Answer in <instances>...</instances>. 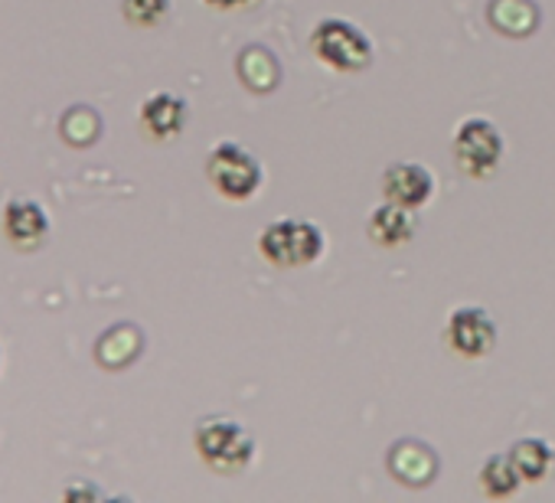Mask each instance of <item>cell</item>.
I'll return each mask as SVG.
<instances>
[{"instance_id":"cell-2","label":"cell","mask_w":555,"mask_h":503,"mask_svg":"<svg viewBox=\"0 0 555 503\" xmlns=\"http://www.w3.org/2000/svg\"><path fill=\"white\" fill-rule=\"evenodd\" d=\"M193 444L203 464L222 477L242 474L255 457V438L238 418H229V415L203 418L193 431Z\"/></svg>"},{"instance_id":"cell-10","label":"cell","mask_w":555,"mask_h":503,"mask_svg":"<svg viewBox=\"0 0 555 503\" xmlns=\"http://www.w3.org/2000/svg\"><path fill=\"white\" fill-rule=\"evenodd\" d=\"M366 232H370V238H373L376 245H383V248L405 245V242L418 232L415 209L399 206V203H392V199H383V203L370 212Z\"/></svg>"},{"instance_id":"cell-3","label":"cell","mask_w":555,"mask_h":503,"mask_svg":"<svg viewBox=\"0 0 555 503\" xmlns=\"http://www.w3.org/2000/svg\"><path fill=\"white\" fill-rule=\"evenodd\" d=\"M451 154H454V164L461 167V173L483 180V177L496 173V167L506 154V141H503V131L490 118L474 115L454 128Z\"/></svg>"},{"instance_id":"cell-7","label":"cell","mask_w":555,"mask_h":503,"mask_svg":"<svg viewBox=\"0 0 555 503\" xmlns=\"http://www.w3.org/2000/svg\"><path fill=\"white\" fill-rule=\"evenodd\" d=\"M435 196V177L425 164L399 160L383 173V199H392L409 209H422Z\"/></svg>"},{"instance_id":"cell-13","label":"cell","mask_w":555,"mask_h":503,"mask_svg":"<svg viewBox=\"0 0 555 503\" xmlns=\"http://www.w3.org/2000/svg\"><path fill=\"white\" fill-rule=\"evenodd\" d=\"M389 464H392L396 477H402L405 483H425V480L431 477V470H435V457H431V451H428V448H422V444H412V441H405V444L392 448Z\"/></svg>"},{"instance_id":"cell-5","label":"cell","mask_w":555,"mask_h":503,"mask_svg":"<svg viewBox=\"0 0 555 503\" xmlns=\"http://www.w3.org/2000/svg\"><path fill=\"white\" fill-rule=\"evenodd\" d=\"M206 177H209V183L216 186L219 196L235 199V203L251 199L258 193L261 180H264L261 164L255 160V154L245 151L235 141H219L209 151V157H206Z\"/></svg>"},{"instance_id":"cell-14","label":"cell","mask_w":555,"mask_h":503,"mask_svg":"<svg viewBox=\"0 0 555 503\" xmlns=\"http://www.w3.org/2000/svg\"><path fill=\"white\" fill-rule=\"evenodd\" d=\"M112 350H121L125 353V363H131L141 353V331L134 324H118V327L105 331L102 340H99V347H95V357L102 360Z\"/></svg>"},{"instance_id":"cell-1","label":"cell","mask_w":555,"mask_h":503,"mask_svg":"<svg viewBox=\"0 0 555 503\" xmlns=\"http://www.w3.org/2000/svg\"><path fill=\"white\" fill-rule=\"evenodd\" d=\"M327 248V235L318 222L301 216L274 219L258 232L261 259L274 269H308Z\"/></svg>"},{"instance_id":"cell-4","label":"cell","mask_w":555,"mask_h":503,"mask_svg":"<svg viewBox=\"0 0 555 503\" xmlns=\"http://www.w3.org/2000/svg\"><path fill=\"white\" fill-rule=\"evenodd\" d=\"M311 50L334 73H360L373 63V40L350 21L327 17L311 34Z\"/></svg>"},{"instance_id":"cell-11","label":"cell","mask_w":555,"mask_h":503,"mask_svg":"<svg viewBox=\"0 0 555 503\" xmlns=\"http://www.w3.org/2000/svg\"><path fill=\"white\" fill-rule=\"evenodd\" d=\"M509 461L516 464V470L526 483H539L555 470V451L542 438H519L509 448Z\"/></svg>"},{"instance_id":"cell-16","label":"cell","mask_w":555,"mask_h":503,"mask_svg":"<svg viewBox=\"0 0 555 503\" xmlns=\"http://www.w3.org/2000/svg\"><path fill=\"white\" fill-rule=\"evenodd\" d=\"M121 11L134 27H157L170 14V0H125Z\"/></svg>"},{"instance_id":"cell-15","label":"cell","mask_w":555,"mask_h":503,"mask_svg":"<svg viewBox=\"0 0 555 503\" xmlns=\"http://www.w3.org/2000/svg\"><path fill=\"white\" fill-rule=\"evenodd\" d=\"M99 115L95 112H89V108H73L66 118H63V138L69 141V144H92L95 138H99Z\"/></svg>"},{"instance_id":"cell-18","label":"cell","mask_w":555,"mask_h":503,"mask_svg":"<svg viewBox=\"0 0 555 503\" xmlns=\"http://www.w3.org/2000/svg\"><path fill=\"white\" fill-rule=\"evenodd\" d=\"M0 360H4V357H0Z\"/></svg>"},{"instance_id":"cell-12","label":"cell","mask_w":555,"mask_h":503,"mask_svg":"<svg viewBox=\"0 0 555 503\" xmlns=\"http://www.w3.org/2000/svg\"><path fill=\"white\" fill-rule=\"evenodd\" d=\"M480 490L493 500H506L513 496L526 480L519 477L516 464L509 461V454H490L483 464H480Z\"/></svg>"},{"instance_id":"cell-9","label":"cell","mask_w":555,"mask_h":503,"mask_svg":"<svg viewBox=\"0 0 555 503\" xmlns=\"http://www.w3.org/2000/svg\"><path fill=\"white\" fill-rule=\"evenodd\" d=\"M190 108L173 92H154L141 102V128L154 141H170L186 128Z\"/></svg>"},{"instance_id":"cell-8","label":"cell","mask_w":555,"mask_h":503,"mask_svg":"<svg viewBox=\"0 0 555 503\" xmlns=\"http://www.w3.org/2000/svg\"><path fill=\"white\" fill-rule=\"evenodd\" d=\"M4 235L14 248L34 252L50 235V212L37 199H11L4 206Z\"/></svg>"},{"instance_id":"cell-17","label":"cell","mask_w":555,"mask_h":503,"mask_svg":"<svg viewBox=\"0 0 555 503\" xmlns=\"http://www.w3.org/2000/svg\"><path fill=\"white\" fill-rule=\"evenodd\" d=\"M209 8H216V11H242V8H255V4H261V0H206Z\"/></svg>"},{"instance_id":"cell-6","label":"cell","mask_w":555,"mask_h":503,"mask_svg":"<svg viewBox=\"0 0 555 503\" xmlns=\"http://www.w3.org/2000/svg\"><path fill=\"white\" fill-rule=\"evenodd\" d=\"M444 334L448 347L464 360H480L496 347V324L483 308H454Z\"/></svg>"}]
</instances>
